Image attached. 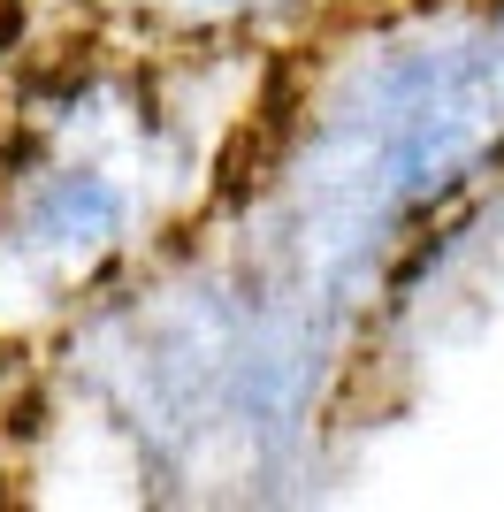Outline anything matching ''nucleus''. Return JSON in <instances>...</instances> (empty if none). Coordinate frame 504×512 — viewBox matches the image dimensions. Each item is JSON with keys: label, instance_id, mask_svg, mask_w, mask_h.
<instances>
[{"label": "nucleus", "instance_id": "f257e3e1", "mask_svg": "<svg viewBox=\"0 0 504 512\" xmlns=\"http://www.w3.org/2000/svg\"><path fill=\"white\" fill-rule=\"evenodd\" d=\"M23 245L31 253H54L77 268L84 253H107L115 237H123V192L92 169H54L39 192L23 199Z\"/></svg>", "mask_w": 504, "mask_h": 512}]
</instances>
